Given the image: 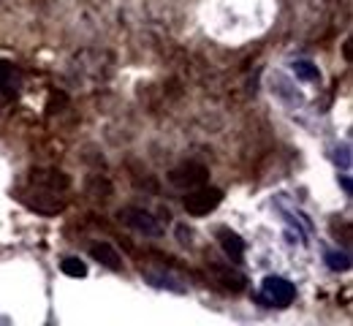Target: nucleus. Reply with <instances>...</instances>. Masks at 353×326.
<instances>
[{"mask_svg": "<svg viewBox=\"0 0 353 326\" xmlns=\"http://www.w3.org/2000/svg\"><path fill=\"white\" fill-rule=\"evenodd\" d=\"M223 201V190L221 187H193V190H188V196H185V210H188V215H193V218H204V215H210L212 210H218Z\"/></svg>", "mask_w": 353, "mask_h": 326, "instance_id": "1", "label": "nucleus"}, {"mask_svg": "<svg viewBox=\"0 0 353 326\" xmlns=\"http://www.w3.org/2000/svg\"><path fill=\"white\" fill-rule=\"evenodd\" d=\"M117 218H120L123 226L144 234V236H161V234H163L158 218H152V212H147V210H141V207H123V210L117 212Z\"/></svg>", "mask_w": 353, "mask_h": 326, "instance_id": "2", "label": "nucleus"}, {"mask_svg": "<svg viewBox=\"0 0 353 326\" xmlns=\"http://www.w3.org/2000/svg\"><path fill=\"white\" fill-rule=\"evenodd\" d=\"M33 185L39 187H49V190H65V187L71 185V180L63 174V172H57V169H33Z\"/></svg>", "mask_w": 353, "mask_h": 326, "instance_id": "5", "label": "nucleus"}, {"mask_svg": "<svg viewBox=\"0 0 353 326\" xmlns=\"http://www.w3.org/2000/svg\"><path fill=\"white\" fill-rule=\"evenodd\" d=\"M60 269H63V275H68V278H85V275H88V264L79 261V258H74V256L63 258V261H60Z\"/></svg>", "mask_w": 353, "mask_h": 326, "instance_id": "11", "label": "nucleus"}, {"mask_svg": "<svg viewBox=\"0 0 353 326\" xmlns=\"http://www.w3.org/2000/svg\"><path fill=\"white\" fill-rule=\"evenodd\" d=\"M19 90V71H17V65L14 63H8V60H0V93L3 95H17Z\"/></svg>", "mask_w": 353, "mask_h": 326, "instance_id": "9", "label": "nucleus"}, {"mask_svg": "<svg viewBox=\"0 0 353 326\" xmlns=\"http://www.w3.org/2000/svg\"><path fill=\"white\" fill-rule=\"evenodd\" d=\"M147 280L152 283V285H158V288H172V291H176V294H182L185 288L182 285H174L176 280L169 278V275H158V272H147Z\"/></svg>", "mask_w": 353, "mask_h": 326, "instance_id": "13", "label": "nucleus"}, {"mask_svg": "<svg viewBox=\"0 0 353 326\" xmlns=\"http://www.w3.org/2000/svg\"><path fill=\"white\" fill-rule=\"evenodd\" d=\"M326 264H329V269H334V272H345V269H351V256L332 250V253H326Z\"/></svg>", "mask_w": 353, "mask_h": 326, "instance_id": "12", "label": "nucleus"}, {"mask_svg": "<svg viewBox=\"0 0 353 326\" xmlns=\"http://www.w3.org/2000/svg\"><path fill=\"white\" fill-rule=\"evenodd\" d=\"M343 190L351 193V180H348V177H343Z\"/></svg>", "mask_w": 353, "mask_h": 326, "instance_id": "14", "label": "nucleus"}, {"mask_svg": "<svg viewBox=\"0 0 353 326\" xmlns=\"http://www.w3.org/2000/svg\"><path fill=\"white\" fill-rule=\"evenodd\" d=\"M207 177H210L207 166H201V163H182V166H176L174 172L169 174V183L174 187H182V190H193V187L204 185Z\"/></svg>", "mask_w": 353, "mask_h": 326, "instance_id": "3", "label": "nucleus"}, {"mask_svg": "<svg viewBox=\"0 0 353 326\" xmlns=\"http://www.w3.org/2000/svg\"><path fill=\"white\" fill-rule=\"evenodd\" d=\"M218 239H221V247L225 250V256H228L234 264H239L242 256H245V239H242L239 234L228 232V229H221V232H218Z\"/></svg>", "mask_w": 353, "mask_h": 326, "instance_id": "8", "label": "nucleus"}, {"mask_svg": "<svg viewBox=\"0 0 353 326\" xmlns=\"http://www.w3.org/2000/svg\"><path fill=\"white\" fill-rule=\"evenodd\" d=\"M264 299L272 302V305H277V307H288L296 299V288H294V283H288L285 278L269 275L264 280Z\"/></svg>", "mask_w": 353, "mask_h": 326, "instance_id": "4", "label": "nucleus"}, {"mask_svg": "<svg viewBox=\"0 0 353 326\" xmlns=\"http://www.w3.org/2000/svg\"><path fill=\"white\" fill-rule=\"evenodd\" d=\"M294 74H296V79H302V82H321L318 65H312L307 60H296V63H294Z\"/></svg>", "mask_w": 353, "mask_h": 326, "instance_id": "10", "label": "nucleus"}, {"mask_svg": "<svg viewBox=\"0 0 353 326\" xmlns=\"http://www.w3.org/2000/svg\"><path fill=\"white\" fill-rule=\"evenodd\" d=\"M90 256H92L98 264H103L106 269H112V272H120V269H123V256H120L109 242L92 245V247H90Z\"/></svg>", "mask_w": 353, "mask_h": 326, "instance_id": "7", "label": "nucleus"}, {"mask_svg": "<svg viewBox=\"0 0 353 326\" xmlns=\"http://www.w3.org/2000/svg\"><path fill=\"white\" fill-rule=\"evenodd\" d=\"M210 275H212V280L221 285V288H225V291H242L245 288V275H239V272H234L231 267H221V264H212L210 267Z\"/></svg>", "mask_w": 353, "mask_h": 326, "instance_id": "6", "label": "nucleus"}]
</instances>
